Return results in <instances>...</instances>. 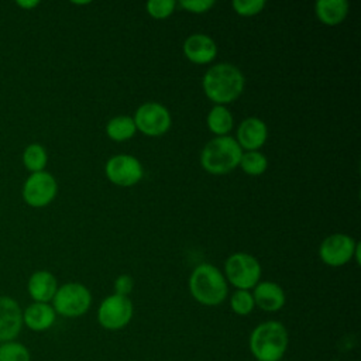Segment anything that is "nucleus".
Returning a JSON list of instances; mask_svg holds the SVG:
<instances>
[{"label": "nucleus", "mask_w": 361, "mask_h": 361, "mask_svg": "<svg viewBox=\"0 0 361 361\" xmlns=\"http://www.w3.org/2000/svg\"><path fill=\"white\" fill-rule=\"evenodd\" d=\"M245 79L243 72L233 63L220 62L206 71L202 87L209 100L226 106L238 99L244 90Z\"/></svg>", "instance_id": "obj_1"}, {"label": "nucleus", "mask_w": 361, "mask_h": 361, "mask_svg": "<svg viewBox=\"0 0 361 361\" xmlns=\"http://www.w3.org/2000/svg\"><path fill=\"white\" fill-rule=\"evenodd\" d=\"M289 344L286 327L278 320L257 324L248 337V348L257 361H281Z\"/></svg>", "instance_id": "obj_2"}, {"label": "nucleus", "mask_w": 361, "mask_h": 361, "mask_svg": "<svg viewBox=\"0 0 361 361\" xmlns=\"http://www.w3.org/2000/svg\"><path fill=\"white\" fill-rule=\"evenodd\" d=\"M188 285L192 298L204 306H219L228 295L224 274L207 262L197 265L192 271Z\"/></svg>", "instance_id": "obj_3"}, {"label": "nucleus", "mask_w": 361, "mask_h": 361, "mask_svg": "<svg viewBox=\"0 0 361 361\" xmlns=\"http://www.w3.org/2000/svg\"><path fill=\"white\" fill-rule=\"evenodd\" d=\"M241 155L243 149L234 137H214L203 147L200 165L212 175H226L238 166Z\"/></svg>", "instance_id": "obj_4"}, {"label": "nucleus", "mask_w": 361, "mask_h": 361, "mask_svg": "<svg viewBox=\"0 0 361 361\" xmlns=\"http://www.w3.org/2000/svg\"><path fill=\"white\" fill-rule=\"evenodd\" d=\"M92 305L90 290L79 282H68L58 286L52 299V307L56 314L63 317L83 316Z\"/></svg>", "instance_id": "obj_5"}, {"label": "nucleus", "mask_w": 361, "mask_h": 361, "mask_svg": "<svg viewBox=\"0 0 361 361\" xmlns=\"http://www.w3.org/2000/svg\"><path fill=\"white\" fill-rule=\"evenodd\" d=\"M224 278L234 288L250 290L259 282L261 264L248 252H234L224 262Z\"/></svg>", "instance_id": "obj_6"}, {"label": "nucleus", "mask_w": 361, "mask_h": 361, "mask_svg": "<svg viewBox=\"0 0 361 361\" xmlns=\"http://www.w3.org/2000/svg\"><path fill=\"white\" fill-rule=\"evenodd\" d=\"M134 306L128 296L109 295L97 307V323L110 331L124 329L133 319Z\"/></svg>", "instance_id": "obj_7"}, {"label": "nucleus", "mask_w": 361, "mask_h": 361, "mask_svg": "<svg viewBox=\"0 0 361 361\" xmlns=\"http://www.w3.org/2000/svg\"><path fill=\"white\" fill-rule=\"evenodd\" d=\"M58 193V182L52 173L47 171L30 173L24 180L21 196L25 204L34 209H41L52 203Z\"/></svg>", "instance_id": "obj_8"}, {"label": "nucleus", "mask_w": 361, "mask_h": 361, "mask_svg": "<svg viewBox=\"0 0 361 361\" xmlns=\"http://www.w3.org/2000/svg\"><path fill=\"white\" fill-rule=\"evenodd\" d=\"M135 128L148 137L164 135L172 124L169 110L158 102L142 103L133 116Z\"/></svg>", "instance_id": "obj_9"}, {"label": "nucleus", "mask_w": 361, "mask_h": 361, "mask_svg": "<svg viewBox=\"0 0 361 361\" xmlns=\"http://www.w3.org/2000/svg\"><path fill=\"white\" fill-rule=\"evenodd\" d=\"M104 172L107 179L117 186L137 185L144 176V168L138 158L130 154H117L107 159Z\"/></svg>", "instance_id": "obj_10"}, {"label": "nucleus", "mask_w": 361, "mask_h": 361, "mask_svg": "<svg viewBox=\"0 0 361 361\" xmlns=\"http://www.w3.org/2000/svg\"><path fill=\"white\" fill-rule=\"evenodd\" d=\"M360 248V243L351 235L344 233H334L327 235L319 247L320 259L329 267H341L350 262L355 251Z\"/></svg>", "instance_id": "obj_11"}, {"label": "nucleus", "mask_w": 361, "mask_h": 361, "mask_svg": "<svg viewBox=\"0 0 361 361\" xmlns=\"http://www.w3.org/2000/svg\"><path fill=\"white\" fill-rule=\"evenodd\" d=\"M23 329V309L10 296H0V344L14 340Z\"/></svg>", "instance_id": "obj_12"}, {"label": "nucleus", "mask_w": 361, "mask_h": 361, "mask_svg": "<svg viewBox=\"0 0 361 361\" xmlns=\"http://www.w3.org/2000/svg\"><path fill=\"white\" fill-rule=\"evenodd\" d=\"M183 54L192 63L206 65L214 61L217 55V44L207 34L196 32L185 39Z\"/></svg>", "instance_id": "obj_13"}, {"label": "nucleus", "mask_w": 361, "mask_h": 361, "mask_svg": "<svg viewBox=\"0 0 361 361\" xmlns=\"http://www.w3.org/2000/svg\"><path fill=\"white\" fill-rule=\"evenodd\" d=\"M268 138V127L258 117L244 118L237 128L235 141L241 149L247 151H259Z\"/></svg>", "instance_id": "obj_14"}, {"label": "nucleus", "mask_w": 361, "mask_h": 361, "mask_svg": "<svg viewBox=\"0 0 361 361\" xmlns=\"http://www.w3.org/2000/svg\"><path fill=\"white\" fill-rule=\"evenodd\" d=\"M251 293H252L255 306H258L261 310L269 312V313L281 310L286 302V295H285V290L282 289V286L279 283L271 282V281L258 282L254 286V292H251Z\"/></svg>", "instance_id": "obj_15"}, {"label": "nucleus", "mask_w": 361, "mask_h": 361, "mask_svg": "<svg viewBox=\"0 0 361 361\" xmlns=\"http://www.w3.org/2000/svg\"><path fill=\"white\" fill-rule=\"evenodd\" d=\"M58 289V281L55 275L49 271L39 269L31 274L27 282L28 295L34 302L49 303L52 302Z\"/></svg>", "instance_id": "obj_16"}, {"label": "nucleus", "mask_w": 361, "mask_h": 361, "mask_svg": "<svg viewBox=\"0 0 361 361\" xmlns=\"http://www.w3.org/2000/svg\"><path fill=\"white\" fill-rule=\"evenodd\" d=\"M56 313L49 303L32 302L23 310V324L32 331H45L54 326Z\"/></svg>", "instance_id": "obj_17"}, {"label": "nucleus", "mask_w": 361, "mask_h": 361, "mask_svg": "<svg viewBox=\"0 0 361 361\" xmlns=\"http://www.w3.org/2000/svg\"><path fill=\"white\" fill-rule=\"evenodd\" d=\"M350 4L347 0H319L314 4V13L324 25L334 27L341 24L348 16Z\"/></svg>", "instance_id": "obj_18"}, {"label": "nucleus", "mask_w": 361, "mask_h": 361, "mask_svg": "<svg viewBox=\"0 0 361 361\" xmlns=\"http://www.w3.org/2000/svg\"><path fill=\"white\" fill-rule=\"evenodd\" d=\"M207 127L209 130L217 135V137H223L227 135L234 124V118L231 111L221 104H214L210 111L207 113V118H206Z\"/></svg>", "instance_id": "obj_19"}, {"label": "nucleus", "mask_w": 361, "mask_h": 361, "mask_svg": "<svg viewBox=\"0 0 361 361\" xmlns=\"http://www.w3.org/2000/svg\"><path fill=\"white\" fill-rule=\"evenodd\" d=\"M137 128L133 117L130 116H116L110 118L106 124V134L110 140L123 142L134 137Z\"/></svg>", "instance_id": "obj_20"}, {"label": "nucleus", "mask_w": 361, "mask_h": 361, "mask_svg": "<svg viewBox=\"0 0 361 361\" xmlns=\"http://www.w3.org/2000/svg\"><path fill=\"white\" fill-rule=\"evenodd\" d=\"M23 165L30 172H41L45 171V166L48 164V154L44 145L38 142L28 144L23 151Z\"/></svg>", "instance_id": "obj_21"}, {"label": "nucleus", "mask_w": 361, "mask_h": 361, "mask_svg": "<svg viewBox=\"0 0 361 361\" xmlns=\"http://www.w3.org/2000/svg\"><path fill=\"white\" fill-rule=\"evenodd\" d=\"M238 166L244 173L251 176L262 175L268 168V158L261 151H247L243 152Z\"/></svg>", "instance_id": "obj_22"}, {"label": "nucleus", "mask_w": 361, "mask_h": 361, "mask_svg": "<svg viewBox=\"0 0 361 361\" xmlns=\"http://www.w3.org/2000/svg\"><path fill=\"white\" fill-rule=\"evenodd\" d=\"M0 361H31V354L24 344L11 340L0 344Z\"/></svg>", "instance_id": "obj_23"}, {"label": "nucleus", "mask_w": 361, "mask_h": 361, "mask_svg": "<svg viewBox=\"0 0 361 361\" xmlns=\"http://www.w3.org/2000/svg\"><path fill=\"white\" fill-rule=\"evenodd\" d=\"M230 307L238 316L250 314L255 307L252 293L250 290L235 289V292H233L230 296Z\"/></svg>", "instance_id": "obj_24"}, {"label": "nucleus", "mask_w": 361, "mask_h": 361, "mask_svg": "<svg viewBox=\"0 0 361 361\" xmlns=\"http://www.w3.org/2000/svg\"><path fill=\"white\" fill-rule=\"evenodd\" d=\"M176 7L175 0H149L145 4L147 13L155 20H165L168 18Z\"/></svg>", "instance_id": "obj_25"}, {"label": "nucleus", "mask_w": 361, "mask_h": 361, "mask_svg": "<svg viewBox=\"0 0 361 361\" xmlns=\"http://www.w3.org/2000/svg\"><path fill=\"white\" fill-rule=\"evenodd\" d=\"M265 0H234L231 7L241 17H252L259 14L265 8Z\"/></svg>", "instance_id": "obj_26"}, {"label": "nucleus", "mask_w": 361, "mask_h": 361, "mask_svg": "<svg viewBox=\"0 0 361 361\" xmlns=\"http://www.w3.org/2000/svg\"><path fill=\"white\" fill-rule=\"evenodd\" d=\"M216 4L214 0H180L179 6L193 14L207 13Z\"/></svg>", "instance_id": "obj_27"}, {"label": "nucleus", "mask_w": 361, "mask_h": 361, "mask_svg": "<svg viewBox=\"0 0 361 361\" xmlns=\"http://www.w3.org/2000/svg\"><path fill=\"white\" fill-rule=\"evenodd\" d=\"M133 288H134V279L127 274L118 275L114 281V293L116 295L128 296L133 292Z\"/></svg>", "instance_id": "obj_28"}, {"label": "nucleus", "mask_w": 361, "mask_h": 361, "mask_svg": "<svg viewBox=\"0 0 361 361\" xmlns=\"http://www.w3.org/2000/svg\"><path fill=\"white\" fill-rule=\"evenodd\" d=\"M16 4L24 10H32L39 4V1L38 0H18V1H16Z\"/></svg>", "instance_id": "obj_29"}]
</instances>
